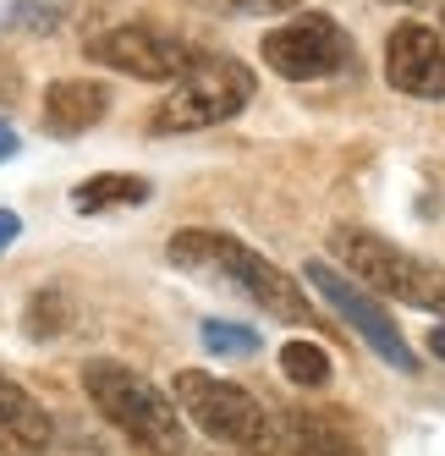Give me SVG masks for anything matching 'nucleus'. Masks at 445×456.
Instances as JSON below:
<instances>
[{"label":"nucleus","instance_id":"1","mask_svg":"<svg viewBox=\"0 0 445 456\" xmlns=\"http://www.w3.org/2000/svg\"><path fill=\"white\" fill-rule=\"evenodd\" d=\"M83 390H88V402L100 407L133 445H143L149 456H182L187 451L182 407L154 379H143L138 369L116 363V357H88L83 363Z\"/></svg>","mask_w":445,"mask_h":456},{"label":"nucleus","instance_id":"2","mask_svg":"<svg viewBox=\"0 0 445 456\" xmlns=\"http://www.w3.org/2000/svg\"><path fill=\"white\" fill-rule=\"evenodd\" d=\"M171 265L182 270H209L220 281H231L237 291H247L253 303L275 319H292V324H313L320 314L308 308L303 286L286 275L280 265H270L264 253H253L247 242L237 237H220V232H176L171 237Z\"/></svg>","mask_w":445,"mask_h":456},{"label":"nucleus","instance_id":"3","mask_svg":"<svg viewBox=\"0 0 445 456\" xmlns=\"http://www.w3.org/2000/svg\"><path fill=\"white\" fill-rule=\"evenodd\" d=\"M330 248L346 265V275H358L374 297H396L407 308H424V314L445 319V275L434 265H424V258H412L407 248H396L391 237L341 220V225H330Z\"/></svg>","mask_w":445,"mask_h":456},{"label":"nucleus","instance_id":"4","mask_svg":"<svg viewBox=\"0 0 445 456\" xmlns=\"http://www.w3.org/2000/svg\"><path fill=\"white\" fill-rule=\"evenodd\" d=\"M253 100V72L242 67L237 55H193L171 94L149 110V126L154 133H204V126H220L231 121L237 110H247Z\"/></svg>","mask_w":445,"mask_h":456},{"label":"nucleus","instance_id":"5","mask_svg":"<svg viewBox=\"0 0 445 456\" xmlns=\"http://www.w3.org/2000/svg\"><path fill=\"white\" fill-rule=\"evenodd\" d=\"M171 402L198 423V429L231 451H247V456H264L275 451V429H270V412L247 396L242 385L220 379V374H204V369H182L171 379Z\"/></svg>","mask_w":445,"mask_h":456},{"label":"nucleus","instance_id":"6","mask_svg":"<svg viewBox=\"0 0 445 456\" xmlns=\"http://www.w3.org/2000/svg\"><path fill=\"white\" fill-rule=\"evenodd\" d=\"M303 275H308V286L320 291V297L336 308V319H346L352 330L363 336V346L379 357V363H391V369H401V374H412L418 369V357H412V346H407V336L396 330V319L379 308V297L374 291H363L346 270H330L325 258H308L303 265Z\"/></svg>","mask_w":445,"mask_h":456},{"label":"nucleus","instance_id":"7","mask_svg":"<svg viewBox=\"0 0 445 456\" xmlns=\"http://www.w3.org/2000/svg\"><path fill=\"white\" fill-rule=\"evenodd\" d=\"M83 50L93 67H110V72L138 77V83H176L198 55L193 45L160 34V28H143V22H121L110 34H93Z\"/></svg>","mask_w":445,"mask_h":456},{"label":"nucleus","instance_id":"8","mask_svg":"<svg viewBox=\"0 0 445 456\" xmlns=\"http://www.w3.org/2000/svg\"><path fill=\"white\" fill-rule=\"evenodd\" d=\"M264 61L286 83L330 77L346 61V34L330 17H292V22H280L275 34H264Z\"/></svg>","mask_w":445,"mask_h":456},{"label":"nucleus","instance_id":"9","mask_svg":"<svg viewBox=\"0 0 445 456\" xmlns=\"http://www.w3.org/2000/svg\"><path fill=\"white\" fill-rule=\"evenodd\" d=\"M385 77L407 100H445V45L429 22H396L385 39Z\"/></svg>","mask_w":445,"mask_h":456},{"label":"nucleus","instance_id":"10","mask_svg":"<svg viewBox=\"0 0 445 456\" xmlns=\"http://www.w3.org/2000/svg\"><path fill=\"white\" fill-rule=\"evenodd\" d=\"M50 440L55 423L39 407V396H28L12 374H0V456H44Z\"/></svg>","mask_w":445,"mask_h":456},{"label":"nucleus","instance_id":"11","mask_svg":"<svg viewBox=\"0 0 445 456\" xmlns=\"http://www.w3.org/2000/svg\"><path fill=\"white\" fill-rule=\"evenodd\" d=\"M110 110V88L105 83H88V77H61L44 88V121H50V133L61 138H77L88 133V126H100Z\"/></svg>","mask_w":445,"mask_h":456},{"label":"nucleus","instance_id":"12","mask_svg":"<svg viewBox=\"0 0 445 456\" xmlns=\"http://www.w3.org/2000/svg\"><path fill=\"white\" fill-rule=\"evenodd\" d=\"M286 440H292V456H363L358 429L330 407H292L286 412Z\"/></svg>","mask_w":445,"mask_h":456},{"label":"nucleus","instance_id":"13","mask_svg":"<svg viewBox=\"0 0 445 456\" xmlns=\"http://www.w3.org/2000/svg\"><path fill=\"white\" fill-rule=\"evenodd\" d=\"M121 204H149V182L143 176H126V171H110V176H93L72 192V209L83 215H100V209H121Z\"/></svg>","mask_w":445,"mask_h":456},{"label":"nucleus","instance_id":"14","mask_svg":"<svg viewBox=\"0 0 445 456\" xmlns=\"http://www.w3.org/2000/svg\"><path fill=\"white\" fill-rule=\"evenodd\" d=\"M280 374L303 390H320L330 379V352L320 341H286L280 346Z\"/></svg>","mask_w":445,"mask_h":456},{"label":"nucleus","instance_id":"15","mask_svg":"<svg viewBox=\"0 0 445 456\" xmlns=\"http://www.w3.org/2000/svg\"><path fill=\"white\" fill-rule=\"evenodd\" d=\"M204 346L220 357H253L259 352V330L253 324H231V319H204Z\"/></svg>","mask_w":445,"mask_h":456},{"label":"nucleus","instance_id":"16","mask_svg":"<svg viewBox=\"0 0 445 456\" xmlns=\"http://www.w3.org/2000/svg\"><path fill=\"white\" fill-rule=\"evenodd\" d=\"M198 6L214 17H280V12H297L303 0H198Z\"/></svg>","mask_w":445,"mask_h":456},{"label":"nucleus","instance_id":"17","mask_svg":"<svg viewBox=\"0 0 445 456\" xmlns=\"http://www.w3.org/2000/svg\"><path fill=\"white\" fill-rule=\"evenodd\" d=\"M17 237H22V220H17V209H0V253H6Z\"/></svg>","mask_w":445,"mask_h":456},{"label":"nucleus","instance_id":"18","mask_svg":"<svg viewBox=\"0 0 445 456\" xmlns=\"http://www.w3.org/2000/svg\"><path fill=\"white\" fill-rule=\"evenodd\" d=\"M0 100H17V67H12V55H0Z\"/></svg>","mask_w":445,"mask_h":456},{"label":"nucleus","instance_id":"19","mask_svg":"<svg viewBox=\"0 0 445 456\" xmlns=\"http://www.w3.org/2000/svg\"><path fill=\"white\" fill-rule=\"evenodd\" d=\"M17 149H22V138L12 133V121H0V166H6V159H17Z\"/></svg>","mask_w":445,"mask_h":456},{"label":"nucleus","instance_id":"20","mask_svg":"<svg viewBox=\"0 0 445 456\" xmlns=\"http://www.w3.org/2000/svg\"><path fill=\"white\" fill-rule=\"evenodd\" d=\"M429 352H434V357H440V363H445V319H440V324H434V330H429Z\"/></svg>","mask_w":445,"mask_h":456},{"label":"nucleus","instance_id":"21","mask_svg":"<svg viewBox=\"0 0 445 456\" xmlns=\"http://www.w3.org/2000/svg\"><path fill=\"white\" fill-rule=\"evenodd\" d=\"M396 6H412V0H396Z\"/></svg>","mask_w":445,"mask_h":456}]
</instances>
